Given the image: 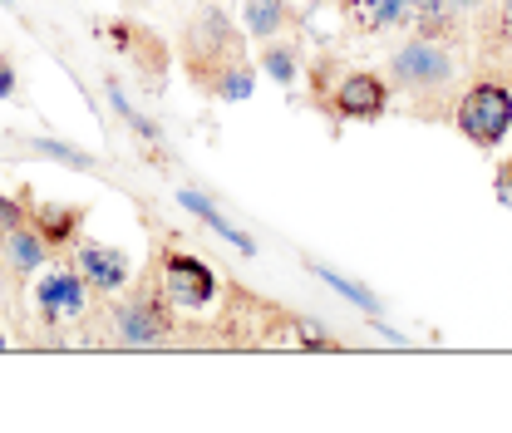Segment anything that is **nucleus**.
I'll use <instances>...</instances> for the list:
<instances>
[{"label":"nucleus","instance_id":"nucleus-1","mask_svg":"<svg viewBox=\"0 0 512 433\" xmlns=\"http://www.w3.org/2000/svg\"><path fill=\"white\" fill-rule=\"evenodd\" d=\"M453 119H458V133H463L468 143H478V148H498V143L508 138V128H512L508 84H493V79L473 84V89L463 94V104H458Z\"/></svg>","mask_w":512,"mask_h":433},{"label":"nucleus","instance_id":"nucleus-2","mask_svg":"<svg viewBox=\"0 0 512 433\" xmlns=\"http://www.w3.org/2000/svg\"><path fill=\"white\" fill-rule=\"evenodd\" d=\"M389 79H394V84H404L409 94H434V89H444L448 79H453V55H448L439 40L414 35L409 45H399V50H394V60H389Z\"/></svg>","mask_w":512,"mask_h":433},{"label":"nucleus","instance_id":"nucleus-3","mask_svg":"<svg viewBox=\"0 0 512 433\" xmlns=\"http://www.w3.org/2000/svg\"><path fill=\"white\" fill-rule=\"evenodd\" d=\"M158 291L173 310H207L217 301V271L207 261H197L188 251H168L163 256V276Z\"/></svg>","mask_w":512,"mask_h":433},{"label":"nucleus","instance_id":"nucleus-4","mask_svg":"<svg viewBox=\"0 0 512 433\" xmlns=\"http://www.w3.org/2000/svg\"><path fill=\"white\" fill-rule=\"evenodd\" d=\"M84 306H89V286H84L79 271H45L35 281V310H40V320L69 325V320L84 315Z\"/></svg>","mask_w":512,"mask_h":433},{"label":"nucleus","instance_id":"nucleus-5","mask_svg":"<svg viewBox=\"0 0 512 433\" xmlns=\"http://www.w3.org/2000/svg\"><path fill=\"white\" fill-rule=\"evenodd\" d=\"M168 330H173V306L163 301V296H133L124 310H119V340L124 345H158V340H168Z\"/></svg>","mask_w":512,"mask_h":433},{"label":"nucleus","instance_id":"nucleus-6","mask_svg":"<svg viewBox=\"0 0 512 433\" xmlns=\"http://www.w3.org/2000/svg\"><path fill=\"white\" fill-rule=\"evenodd\" d=\"M330 109L340 119H380L384 109H389V84H384L380 74H370V69H355V74H345L335 84Z\"/></svg>","mask_w":512,"mask_h":433},{"label":"nucleus","instance_id":"nucleus-7","mask_svg":"<svg viewBox=\"0 0 512 433\" xmlns=\"http://www.w3.org/2000/svg\"><path fill=\"white\" fill-rule=\"evenodd\" d=\"M74 271H79L84 286L99 291V296L124 291L128 276H133V266H128V256L119 247H74Z\"/></svg>","mask_w":512,"mask_h":433},{"label":"nucleus","instance_id":"nucleus-8","mask_svg":"<svg viewBox=\"0 0 512 433\" xmlns=\"http://www.w3.org/2000/svg\"><path fill=\"white\" fill-rule=\"evenodd\" d=\"M207 94H217V99H227V104H242V99H252V89H256V74H252V64L242 60H222L212 74H207V84H202Z\"/></svg>","mask_w":512,"mask_h":433},{"label":"nucleus","instance_id":"nucleus-9","mask_svg":"<svg viewBox=\"0 0 512 433\" xmlns=\"http://www.w3.org/2000/svg\"><path fill=\"white\" fill-rule=\"evenodd\" d=\"M178 202L188 207L192 217H202V222H207V227H212V232H217L222 242H232V247L242 251V256H252V251H256L252 237H247V232H242L237 222H227V217H222V212H217V207H212V202H207L202 192H192V187H183V192H178Z\"/></svg>","mask_w":512,"mask_h":433},{"label":"nucleus","instance_id":"nucleus-10","mask_svg":"<svg viewBox=\"0 0 512 433\" xmlns=\"http://www.w3.org/2000/svg\"><path fill=\"white\" fill-rule=\"evenodd\" d=\"M5 256H10V266L20 271V276H30V271H40L45 266V256H50V242L35 232V227H15V232H5Z\"/></svg>","mask_w":512,"mask_h":433},{"label":"nucleus","instance_id":"nucleus-11","mask_svg":"<svg viewBox=\"0 0 512 433\" xmlns=\"http://www.w3.org/2000/svg\"><path fill=\"white\" fill-rule=\"evenodd\" d=\"M79 222H84V212L79 207H35V217H30V227L50 242V247H69L74 242V232H79Z\"/></svg>","mask_w":512,"mask_h":433},{"label":"nucleus","instance_id":"nucleus-12","mask_svg":"<svg viewBox=\"0 0 512 433\" xmlns=\"http://www.w3.org/2000/svg\"><path fill=\"white\" fill-rule=\"evenodd\" d=\"M286 25H291L286 0H247V30H252L256 40H276Z\"/></svg>","mask_w":512,"mask_h":433},{"label":"nucleus","instance_id":"nucleus-13","mask_svg":"<svg viewBox=\"0 0 512 433\" xmlns=\"http://www.w3.org/2000/svg\"><path fill=\"white\" fill-rule=\"evenodd\" d=\"M409 20H414V30H419L424 40H439L448 25H453V10H448L444 0H414V5H409Z\"/></svg>","mask_w":512,"mask_h":433},{"label":"nucleus","instance_id":"nucleus-14","mask_svg":"<svg viewBox=\"0 0 512 433\" xmlns=\"http://www.w3.org/2000/svg\"><path fill=\"white\" fill-rule=\"evenodd\" d=\"M261 69H266L281 89H291V84H296V74H301V69H296V50H291V45H266V50H261Z\"/></svg>","mask_w":512,"mask_h":433},{"label":"nucleus","instance_id":"nucleus-15","mask_svg":"<svg viewBox=\"0 0 512 433\" xmlns=\"http://www.w3.org/2000/svg\"><path fill=\"white\" fill-rule=\"evenodd\" d=\"M409 5H414V0H360V10H365V25H375V30L404 25V20H409Z\"/></svg>","mask_w":512,"mask_h":433},{"label":"nucleus","instance_id":"nucleus-16","mask_svg":"<svg viewBox=\"0 0 512 433\" xmlns=\"http://www.w3.org/2000/svg\"><path fill=\"white\" fill-rule=\"evenodd\" d=\"M30 148H35V153H45V158H60V163H69V168H79V173H89V168H94V158H89V153L69 148V143H60V138H35Z\"/></svg>","mask_w":512,"mask_h":433},{"label":"nucleus","instance_id":"nucleus-17","mask_svg":"<svg viewBox=\"0 0 512 433\" xmlns=\"http://www.w3.org/2000/svg\"><path fill=\"white\" fill-rule=\"evenodd\" d=\"M316 271H320V281H325L330 291H340V296H350V301H355V306H360V310H370V315L380 310V301H375L370 291H360L355 281H345V276H335V271H325V266H316Z\"/></svg>","mask_w":512,"mask_h":433},{"label":"nucleus","instance_id":"nucleus-18","mask_svg":"<svg viewBox=\"0 0 512 433\" xmlns=\"http://www.w3.org/2000/svg\"><path fill=\"white\" fill-rule=\"evenodd\" d=\"M109 104H114V109L124 114V124L133 128V133H143L148 143H158V128H153L148 119H143V114H138V109H133V104H128V99H124V89H119V84H109Z\"/></svg>","mask_w":512,"mask_h":433},{"label":"nucleus","instance_id":"nucleus-19","mask_svg":"<svg viewBox=\"0 0 512 433\" xmlns=\"http://www.w3.org/2000/svg\"><path fill=\"white\" fill-rule=\"evenodd\" d=\"M291 340H296V345H306V350H335V340H330V335H320L311 320H296V325H291Z\"/></svg>","mask_w":512,"mask_h":433},{"label":"nucleus","instance_id":"nucleus-20","mask_svg":"<svg viewBox=\"0 0 512 433\" xmlns=\"http://www.w3.org/2000/svg\"><path fill=\"white\" fill-rule=\"evenodd\" d=\"M20 222H25V202H15V197H5V192H0V237H5V232H15Z\"/></svg>","mask_w":512,"mask_h":433},{"label":"nucleus","instance_id":"nucleus-21","mask_svg":"<svg viewBox=\"0 0 512 433\" xmlns=\"http://www.w3.org/2000/svg\"><path fill=\"white\" fill-rule=\"evenodd\" d=\"M493 187H498V202H503V207H512V158H508V163H498V178H493Z\"/></svg>","mask_w":512,"mask_h":433},{"label":"nucleus","instance_id":"nucleus-22","mask_svg":"<svg viewBox=\"0 0 512 433\" xmlns=\"http://www.w3.org/2000/svg\"><path fill=\"white\" fill-rule=\"evenodd\" d=\"M15 94V64L0 60V99H10Z\"/></svg>","mask_w":512,"mask_h":433},{"label":"nucleus","instance_id":"nucleus-23","mask_svg":"<svg viewBox=\"0 0 512 433\" xmlns=\"http://www.w3.org/2000/svg\"><path fill=\"white\" fill-rule=\"evenodd\" d=\"M448 10H473V5H478V0H444Z\"/></svg>","mask_w":512,"mask_h":433},{"label":"nucleus","instance_id":"nucleus-24","mask_svg":"<svg viewBox=\"0 0 512 433\" xmlns=\"http://www.w3.org/2000/svg\"><path fill=\"white\" fill-rule=\"evenodd\" d=\"M0 5H15V0H0Z\"/></svg>","mask_w":512,"mask_h":433},{"label":"nucleus","instance_id":"nucleus-25","mask_svg":"<svg viewBox=\"0 0 512 433\" xmlns=\"http://www.w3.org/2000/svg\"><path fill=\"white\" fill-rule=\"evenodd\" d=\"M0 350H5V335H0Z\"/></svg>","mask_w":512,"mask_h":433}]
</instances>
